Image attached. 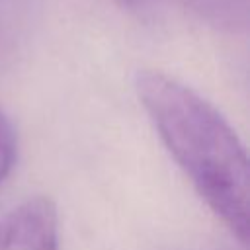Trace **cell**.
I'll return each instance as SVG.
<instances>
[{
	"label": "cell",
	"instance_id": "5",
	"mask_svg": "<svg viewBox=\"0 0 250 250\" xmlns=\"http://www.w3.org/2000/svg\"><path fill=\"white\" fill-rule=\"evenodd\" d=\"M121 8H127V10H139V8H143L148 0H115Z\"/></svg>",
	"mask_w": 250,
	"mask_h": 250
},
{
	"label": "cell",
	"instance_id": "4",
	"mask_svg": "<svg viewBox=\"0 0 250 250\" xmlns=\"http://www.w3.org/2000/svg\"><path fill=\"white\" fill-rule=\"evenodd\" d=\"M18 154V139L10 119L0 111V186L14 168Z\"/></svg>",
	"mask_w": 250,
	"mask_h": 250
},
{
	"label": "cell",
	"instance_id": "2",
	"mask_svg": "<svg viewBox=\"0 0 250 250\" xmlns=\"http://www.w3.org/2000/svg\"><path fill=\"white\" fill-rule=\"evenodd\" d=\"M0 250H59V211L53 199L29 197L4 213Z\"/></svg>",
	"mask_w": 250,
	"mask_h": 250
},
{
	"label": "cell",
	"instance_id": "1",
	"mask_svg": "<svg viewBox=\"0 0 250 250\" xmlns=\"http://www.w3.org/2000/svg\"><path fill=\"white\" fill-rule=\"evenodd\" d=\"M135 90L197 195L246 244L250 174L236 131L195 90L160 70H139Z\"/></svg>",
	"mask_w": 250,
	"mask_h": 250
},
{
	"label": "cell",
	"instance_id": "3",
	"mask_svg": "<svg viewBox=\"0 0 250 250\" xmlns=\"http://www.w3.org/2000/svg\"><path fill=\"white\" fill-rule=\"evenodd\" d=\"M201 21L230 33L248 27L250 0H178Z\"/></svg>",
	"mask_w": 250,
	"mask_h": 250
}]
</instances>
